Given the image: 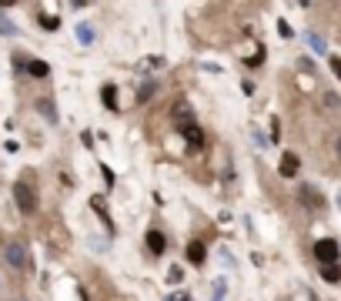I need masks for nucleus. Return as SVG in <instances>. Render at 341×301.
<instances>
[{
	"mask_svg": "<svg viewBox=\"0 0 341 301\" xmlns=\"http://www.w3.org/2000/svg\"><path fill=\"white\" fill-rule=\"evenodd\" d=\"M167 301H191V294H188V291H177V294H171Z\"/></svg>",
	"mask_w": 341,
	"mask_h": 301,
	"instance_id": "5701e85b",
	"label": "nucleus"
},
{
	"mask_svg": "<svg viewBox=\"0 0 341 301\" xmlns=\"http://www.w3.org/2000/svg\"><path fill=\"white\" fill-rule=\"evenodd\" d=\"M101 97H104V104H107L111 111H117V87H114V84H104Z\"/></svg>",
	"mask_w": 341,
	"mask_h": 301,
	"instance_id": "9b49d317",
	"label": "nucleus"
},
{
	"mask_svg": "<svg viewBox=\"0 0 341 301\" xmlns=\"http://www.w3.org/2000/svg\"><path fill=\"white\" fill-rule=\"evenodd\" d=\"M181 131H184V141H188L194 150H198V147H204V131H201L198 124H188V127H181Z\"/></svg>",
	"mask_w": 341,
	"mask_h": 301,
	"instance_id": "423d86ee",
	"label": "nucleus"
},
{
	"mask_svg": "<svg viewBox=\"0 0 341 301\" xmlns=\"http://www.w3.org/2000/svg\"><path fill=\"white\" fill-rule=\"evenodd\" d=\"M40 24L47 27V31H57V27H60V20H57V17H47V14H44V17H40Z\"/></svg>",
	"mask_w": 341,
	"mask_h": 301,
	"instance_id": "6ab92c4d",
	"label": "nucleus"
},
{
	"mask_svg": "<svg viewBox=\"0 0 341 301\" xmlns=\"http://www.w3.org/2000/svg\"><path fill=\"white\" fill-rule=\"evenodd\" d=\"M221 298H224V281L218 278V281H214V298H211V301H221Z\"/></svg>",
	"mask_w": 341,
	"mask_h": 301,
	"instance_id": "412c9836",
	"label": "nucleus"
},
{
	"mask_svg": "<svg viewBox=\"0 0 341 301\" xmlns=\"http://www.w3.org/2000/svg\"><path fill=\"white\" fill-rule=\"evenodd\" d=\"M174 121H177L181 127L194 124V117H191V107H188V104H174Z\"/></svg>",
	"mask_w": 341,
	"mask_h": 301,
	"instance_id": "1a4fd4ad",
	"label": "nucleus"
},
{
	"mask_svg": "<svg viewBox=\"0 0 341 301\" xmlns=\"http://www.w3.org/2000/svg\"><path fill=\"white\" fill-rule=\"evenodd\" d=\"M321 278H325L328 285H338L341 281V268L338 264H321Z\"/></svg>",
	"mask_w": 341,
	"mask_h": 301,
	"instance_id": "9d476101",
	"label": "nucleus"
},
{
	"mask_svg": "<svg viewBox=\"0 0 341 301\" xmlns=\"http://www.w3.org/2000/svg\"><path fill=\"white\" fill-rule=\"evenodd\" d=\"M154 91H158V80H144V84H141V91H137V101H151V97H154Z\"/></svg>",
	"mask_w": 341,
	"mask_h": 301,
	"instance_id": "f8f14e48",
	"label": "nucleus"
},
{
	"mask_svg": "<svg viewBox=\"0 0 341 301\" xmlns=\"http://www.w3.org/2000/svg\"><path fill=\"white\" fill-rule=\"evenodd\" d=\"M17 0H0V7H14Z\"/></svg>",
	"mask_w": 341,
	"mask_h": 301,
	"instance_id": "b1692460",
	"label": "nucleus"
},
{
	"mask_svg": "<svg viewBox=\"0 0 341 301\" xmlns=\"http://www.w3.org/2000/svg\"><path fill=\"white\" fill-rule=\"evenodd\" d=\"M77 40H80V44H94V27H90V24H80L77 27Z\"/></svg>",
	"mask_w": 341,
	"mask_h": 301,
	"instance_id": "ddd939ff",
	"label": "nucleus"
},
{
	"mask_svg": "<svg viewBox=\"0 0 341 301\" xmlns=\"http://www.w3.org/2000/svg\"><path fill=\"white\" fill-rule=\"evenodd\" d=\"M331 71H334V77L341 80V61H338V57H331Z\"/></svg>",
	"mask_w": 341,
	"mask_h": 301,
	"instance_id": "4be33fe9",
	"label": "nucleus"
},
{
	"mask_svg": "<svg viewBox=\"0 0 341 301\" xmlns=\"http://www.w3.org/2000/svg\"><path fill=\"white\" fill-rule=\"evenodd\" d=\"M338 150H341V144H338Z\"/></svg>",
	"mask_w": 341,
	"mask_h": 301,
	"instance_id": "a878e982",
	"label": "nucleus"
},
{
	"mask_svg": "<svg viewBox=\"0 0 341 301\" xmlns=\"http://www.w3.org/2000/svg\"><path fill=\"white\" fill-rule=\"evenodd\" d=\"M278 34H281V37H291V24H288V20H278Z\"/></svg>",
	"mask_w": 341,
	"mask_h": 301,
	"instance_id": "aec40b11",
	"label": "nucleus"
},
{
	"mask_svg": "<svg viewBox=\"0 0 341 301\" xmlns=\"http://www.w3.org/2000/svg\"><path fill=\"white\" fill-rule=\"evenodd\" d=\"M0 34H4V37H14V34H17V27L10 24V20H7L4 14H0Z\"/></svg>",
	"mask_w": 341,
	"mask_h": 301,
	"instance_id": "f3484780",
	"label": "nucleus"
},
{
	"mask_svg": "<svg viewBox=\"0 0 341 301\" xmlns=\"http://www.w3.org/2000/svg\"><path fill=\"white\" fill-rule=\"evenodd\" d=\"M298 194H301V204H308V207H321V204H325V198H321L315 188H308V184H304Z\"/></svg>",
	"mask_w": 341,
	"mask_h": 301,
	"instance_id": "6e6552de",
	"label": "nucleus"
},
{
	"mask_svg": "<svg viewBox=\"0 0 341 301\" xmlns=\"http://www.w3.org/2000/svg\"><path fill=\"white\" fill-rule=\"evenodd\" d=\"M14 201H17V207H20L24 214H34V211H37V191H34L27 181H17L14 184Z\"/></svg>",
	"mask_w": 341,
	"mask_h": 301,
	"instance_id": "f03ea898",
	"label": "nucleus"
},
{
	"mask_svg": "<svg viewBox=\"0 0 341 301\" xmlns=\"http://www.w3.org/2000/svg\"><path fill=\"white\" fill-rule=\"evenodd\" d=\"M167 281H171V285H181V281H184V268H181V264H174V268L167 271Z\"/></svg>",
	"mask_w": 341,
	"mask_h": 301,
	"instance_id": "dca6fc26",
	"label": "nucleus"
},
{
	"mask_svg": "<svg viewBox=\"0 0 341 301\" xmlns=\"http://www.w3.org/2000/svg\"><path fill=\"white\" fill-rule=\"evenodd\" d=\"M0 254H4V264L14 271H24L27 264H30V258H27V248L20 245V241H7V245L0 248Z\"/></svg>",
	"mask_w": 341,
	"mask_h": 301,
	"instance_id": "f257e3e1",
	"label": "nucleus"
},
{
	"mask_svg": "<svg viewBox=\"0 0 341 301\" xmlns=\"http://www.w3.org/2000/svg\"><path fill=\"white\" fill-rule=\"evenodd\" d=\"M37 107H40V114H44V117H47L50 124L57 121V111H54V104H50V101H37Z\"/></svg>",
	"mask_w": 341,
	"mask_h": 301,
	"instance_id": "2eb2a0df",
	"label": "nucleus"
},
{
	"mask_svg": "<svg viewBox=\"0 0 341 301\" xmlns=\"http://www.w3.org/2000/svg\"><path fill=\"white\" fill-rule=\"evenodd\" d=\"M147 251H151V254H164V251H167V238L161 234L158 228L147 231Z\"/></svg>",
	"mask_w": 341,
	"mask_h": 301,
	"instance_id": "39448f33",
	"label": "nucleus"
},
{
	"mask_svg": "<svg viewBox=\"0 0 341 301\" xmlns=\"http://www.w3.org/2000/svg\"><path fill=\"white\" fill-rule=\"evenodd\" d=\"M308 44H311V47H315V50H318V54H325V50H328V44H325V37H318V34H311V37H308Z\"/></svg>",
	"mask_w": 341,
	"mask_h": 301,
	"instance_id": "a211bd4d",
	"label": "nucleus"
},
{
	"mask_svg": "<svg viewBox=\"0 0 341 301\" xmlns=\"http://www.w3.org/2000/svg\"><path fill=\"white\" fill-rule=\"evenodd\" d=\"M247 67H261V64H264V47H261V44H258V47H254V54L251 57H247Z\"/></svg>",
	"mask_w": 341,
	"mask_h": 301,
	"instance_id": "4468645a",
	"label": "nucleus"
},
{
	"mask_svg": "<svg viewBox=\"0 0 341 301\" xmlns=\"http://www.w3.org/2000/svg\"><path fill=\"white\" fill-rule=\"evenodd\" d=\"M315 258H318V264H338V258H341V248H338V241H331V238H321L315 245Z\"/></svg>",
	"mask_w": 341,
	"mask_h": 301,
	"instance_id": "7ed1b4c3",
	"label": "nucleus"
},
{
	"mask_svg": "<svg viewBox=\"0 0 341 301\" xmlns=\"http://www.w3.org/2000/svg\"><path fill=\"white\" fill-rule=\"evenodd\" d=\"M204 258H207L204 241H191V245H188V261L191 264H204Z\"/></svg>",
	"mask_w": 341,
	"mask_h": 301,
	"instance_id": "0eeeda50",
	"label": "nucleus"
},
{
	"mask_svg": "<svg viewBox=\"0 0 341 301\" xmlns=\"http://www.w3.org/2000/svg\"><path fill=\"white\" fill-rule=\"evenodd\" d=\"M298 167H301L298 154H291V150H288L285 158H281V164H278V174L281 177H294V174H298Z\"/></svg>",
	"mask_w": 341,
	"mask_h": 301,
	"instance_id": "20e7f679",
	"label": "nucleus"
},
{
	"mask_svg": "<svg viewBox=\"0 0 341 301\" xmlns=\"http://www.w3.org/2000/svg\"><path fill=\"white\" fill-rule=\"evenodd\" d=\"M338 207H341V198H338Z\"/></svg>",
	"mask_w": 341,
	"mask_h": 301,
	"instance_id": "393cba45",
	"label": "nucleus"
}]
</instances>
